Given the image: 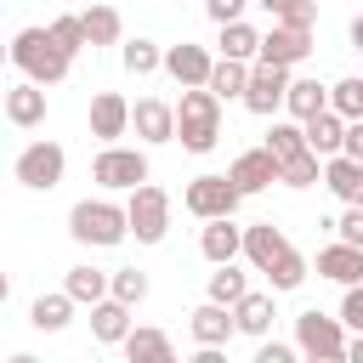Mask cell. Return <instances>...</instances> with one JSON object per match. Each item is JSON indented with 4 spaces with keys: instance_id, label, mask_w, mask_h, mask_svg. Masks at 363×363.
I'll use <instances>...</instances> for the list:
<instances>
[{
    "instance_id": "cell-1",
    "label": "cell",
    "mask_w": 363,
    "mask_h": 363,
    "mask_svg": "<svg viewBox=\"0 0 363 363\" xmlns=\"http://www.w3.org/2000/svg\"><path fill=\"white\" fill-rule=\"evenodd\" d=\"M176 142L187 153H210L221 142V96L210 85H182V102H176Z\"/></svg>"
},
{
    "instance_id": "cell-43",
    "label": "cell",
    "mask_w": 363,
    "mask_h": 363,
    "mask_svg": "<svg viewBox=\"0 0 363 363\" xmlns=\"http://www.w3.org/2000/svg\"><path fill=\"white\" fill-rule=\"evenodd\" d=\"M295 352H301V346H289V340H261L255 363H295Z\"/></svg>"
},
{
    "instance_id": "cell-19",
    "label": "cell",
    "mask_w": 363,
    "mask_h": 363,
    "mask_svg": "<svg viewBox=\"0 0 363 363\" xmlns=\"http://www.w3.org/2000/svg\"><path fill=\"white\" fill-rule=\"evenodd\" d=\"M323 187H329L340 204H363V159L329 153V159H323Z\"/></svg>"
},
{
    "instance_id": "cell-6",
    "label": "cell",
    "mask_w": 363,
    "mask_h": 363,
    "mask_svg": "<svg viewBox=\"0 0 363 363\" xmlns=\"http://www.w3.org/2000/svg\"><path fill=\"white\" fill-rule=\"evenodd\" d=\"M62 170H68V153H62V142H51V136L28 142V147L11 159V176H17L28 193H51V187L62 182Z\"/></svg>"
},
{
    "instance_id": "cell-4",
    "label": "cell",
    "mask_w": 363,
    "mask_h": 363,
    "mask_svg": "<svg viewBox=\"0 0 363 363\" xmlns=\"http://www.w3.org/2000/svg\"><path fill=\"white\" fill-rule=\"evenodd\" d=\"M295 346H301V357H312V363H340V357H346V318H329V312L306 306V312L295 318Z\"/></svg>"
},
{
    "instance_id": "cell-27",
    "label": "cell",
    "mask_w": 363,
    "mask_h": 363,
    "mask_svg": "<svg viewBox=\"0 0 363 363\" xmlns=\"http://www.w3.org/2000/svg\"><path fill=\"white\" fill-rule=\"evenodd\" d=\"M250 68L255 62H238V57H216V68H210V91L227 102V96H238L244 102V91H250Z\"/></svg>"
},
{
    "instance_id": "cell-12",
    "label": "cell",
    "mask_w": 363,
    "mask_h": 363,
    "mask_svg": "<svg viewBox=\"0 0 363 363\" xmlns=\"http://www.w3.org/2000/svg\"><path fill=\"white\" fill-rule=\"evenodd\" d=\"M130 130L159 147V142H176V102H159V96H136L130 102Z\"/></svg>"
},
{
    "instance_id": "cell-29",
    "label": "cell",
    "mask_w": 363,
    "mask_h": 363,
    "mask_svg": "<svg viewBox=\"0 0 363 363\" xmlns=\"http://www.w3.org/2000/svg\"><path fill=\"white\" fill-rule=\"evenodd\" d=\"M216 45H221V57L255 62V57H261V28H250L244 17H238V23H221V40H216Z\"/></svg>"
},
{
    "instance_id": "cell-38",
    "label": "cell",
    "mask_w": 363,
    "mask_h": 363,
    "mask_svg": "<svg viewBox=\"0 0 363 363\" xmlns=\"http://www.w3.org/2000/svg\"><path fill=\"white\" fill-rule=\"evenodd\" d=\"M255 6H261L272 23H306V28L318 23V0H255Z\"/></svg>"
},
{
    "instance_id": "cell-7",
    "label": "cell",
    "mask_w": 363,
    "mask_h": 363,
    "mask_svg": "<svg viewBox=\"0 0 363 363\" xmlns=\"http://www.w3.org/2000/svg\"><path fill=\"white\" fill-rule=\"evenodd\" d=\"M182 204H187V216H199V221L238 216V204H244V187H238L233 176H216V170H204V176H193V182H187Z\"/></svg>"
},
{
    "instance_id": "cell-21",
    "label": "cell",
    "mask_w": 363,
    "mask_h": 363,
    "mask_svg": "<svg viewBox=\"0 0 363 363\" xmlns=\"http://www.w3.org/2000/svg\"><path fill=\"white\" fill-rule=\"evenodd\" d=\"M91 335H96L102 346H125V335H130V301L102 295V301L91 306Z\"/></svg>"
},
{
    "instance_id": "cell-15",
    "label": "cell",
    "mask_w": 363,
    "mask_h": 363,
    "mask_svg": "<svg viewBox=\"0 0 363 363\" xmlns=\"http://www.w3.org/2000/svg\"><path fill=\"white\" fill-rule=\"evenodd\" d=\"M6 119H11L17 130H34V125H45V85L23 74V79L6 91Z\"/></svg>"
},
{
    "instance_id": "cell-20",
    "label": "cell",
    "mask_w": 363,
    "mask_h": 363,
    "mask_svg": "<svg viewBox=\"0 0 363 363\" xmlns=\"http://www.w3.org/2000/svg\"><path fill=\"white\" fill-rule=\"evenodd\" d=\"M284 250H289V238H284L278 221H255V227H244V261H250L255 272H267Z\"/></svg>"
},
{
    "instance_id": "cell-44",
    "label": "cell",
    "mask_w": 363,
    "mask_h": 363,
    "mask_svg": "<svg viewBox=\"0 0 363 363\" xmlns=\"http://www.w3.org/2000/svg\"><path fill=\"white\" fill-rule=\"evenodd\" d=\"M340 153L363 159V119H346V147H340Z\"/></svg>"
},
{
    "instance_id": "cell-14",
    "label": "cell",
    "mask_w": 363,
    "mask_h": 363,
    "mask_svg": "<svg viewBox=\"0 0 363 363\" xmlns=\"http://www.w3.org/2000/svg\"><path fill=\"white\" fill-rule=\"evenodd\" d=\"M210 68H216V57H210L204 45H193V40L164 45V74H170L176 85H210Z\"/></svg>"
},
{
    "instance_id": "cell-25",
    "label": "cell",
    "mask_w": 363,
    "mask_h": 363,
    "mask_svg": "<svg viewBox=\"0 0 363 363\" xmlns=\"http://www.w3.org/2000/svg\"><path fill=\"white\" fill-rule=\"evenodd\" d=\"M125 357H130V363H170L176 346H170L164 329H130V335H125Z\"/></svg>"
},
{
    "instance_id": "cell-17",
    "label": "cell",
    "mask_w": 363,
    "mask_h": 363,
    "mask_svg": "<svg viewBox=\"0 0 363 363\" xmlns=\"http://www.w3.org/2000/svg\"><path fill=\"white\" fill-rule=\"evenodd\" d=\"M199 255H204L210 267H221V261H238V255H244V227H233V216H216V221H204V233H199Z\"/></svg>"
},
{
    "instance_id": "cell-30",
    "label": "cell",
    "mask_w": 363,
    "mask_h": 363,
    "mask_svg": "<svg viewBox=\"0 0 363 363\" xmlns=\"http://www.w3.org/2000/svg\"><path fill=\"white\" fill-rule=\"evenodd\" d=\"M233 312H238V335H255V340H267V329H272V318H278V312H272V295H255V289H250Z\"/></svg>"
},
{
    "instance_id": "cell-45",
    "label": "cell",
    "mask_w": 363,
    "mask_h": 363,
    "mask_svg": "<svg viewBox=\"0 0 363 363\" xmlns=\"http://www.w3.org/2000/svg\"><path fill=\"white\" fill-rule=\"evenodd\" d=\"M346 363H363V329H352V340H346Z\"/></svg>"
},
{
    "instance_id": "cell-23",
    "label": "cell",
    "mask_w": 363,
    "mask_h": 363,
    "mask_svg": "<svg viewBox=\"0 0 363 363\" xmlns=\"http://www.w3.org/2000/svg\"><path fill=\"white\" fill-rule=\"evenodd\" d=\"M62 289H68L79 306H96L102 295H113V272H102V267H91V261H79V267H68Z\"/></svg>"
},
{
    "instance_id": "cell-24",
    "label": "cell",
    "mask_w": 363,
    "mask_h": 363,
    "mask_svg": "<svg viewBox=\"0 0 363 363\" xmlns=\"http://www.w3.org/2000/svg\"><path fill=\"white\" fill-rule=\"evenodd\" d=\"M74 295L68 289H57V295H40L34 306H28V323L40 329V335H57V329H68V318H74Z\"/></svg>"
},
{
    "instance_id": "cell-3",
    "label": "cell",
    "mask_w": 363,
    "mask_h": 363,
    "mask_svg": "<svg viewBox=\"0 0 363 363\" xmlns=\"http://www.w3.org/2000/svg\"><path fill=\"white\" fill-rule=\"evenodd\" d=\"M68 233L74 244H91V250H113L130 238V210L113 204V199H79L68 210Z\"/></svg>"
},
{
    "instance_id": "cell-40",
    "label": "cell",
    "mask_w": 363,
    "mask_h": 363,
    "mask_svg": "<svg viewBox=\"0 0 363 363\" xmlns=\"http://www.w3.org/2000/svg\"><path fill=\"white\" fill-rule=\"evenodd\" d=\"M335 238L363 250V204H346V216H335Z\"/></svg>"
},
{
    "instance_id": "cell-16",
    "label": "cell",
    "mask_w": 363,
    "mask_h": 363,
    "mask_svg": "<svg viewBox=\"0 0 363 363\" xmlns=\"http://www.w3.org/2000/svg\"><path fill=\"white\" fill-rule=\"evenodd\" d=\"M130 130V102L119 91H96L91 96V136L96 142H119Z\"/></svg>"
},
{
    "instance_id": "cell-5",
    "label": "cell",
    "mask_w": 363,
    "mask_h": 363,
    "mask_svg": "<svg viewBox=\"0 0 363 363\" xmlns=\"http://www.w3.org/2000/svg\"><path fill=\"white\" fill-rule=\"evenodd\" d=\"M91 182L102 193H130L147 182V153L142 147H119V142H102V153L91 159Z\"/></svg>"
},
{
    "instance_id": "cell-39",
    "label": "cell",
    "mask_w": 363,
    "mask_h": 363,
    "mask_svg": "<svg viewBox=\"0 0 363 363\" xmlns=\"http://www.w3.org/2000/svg\"><path fill=\"white\" fill-rule=\"evenodd\" d=\"M113 295H119V301H130V306H142V301H147V272L119 267V272H113Z\"/></svg>"
},
{
    "instance_id": "cell-8",
    "label": "cell",
    "mask_w": 363,
    "mask_h": 363,
    "mask_svg": "<svg viewBox=\"0 0 363 363\" xmlns=\"http://www.w3.org/2000/svg\"><path fill=\"white\" fill-rule=\"evenodd\" d=\"M125 210H130V238L136 244H164V233H170V193L164 187H153V182L130 187Z\"/></svg>"
},
{
    "instance_id": "cell-36",
    "label": "cell",
    "mask_w": 363,
    "mask_h": 363,
    "mask_svg": "<svg viewBox=\"0 0 363 363\" xmlns=\"http://www.w3.org/2000/svg\"><path fill=\"white\" fill-rule=\"evenodd\" d=\"M323 182V153H295V159H284V187H318Z\"/></svg>"
},
{
    "instance_id": "cell-26",
    "label": "cell",
    "mask_w": 363,
    "mask_h": 363,
    "mask_svg": "<svg viewBox=\"0 0 363 363\" xmlns=\"http://www.w3.org/2000/svg\"><path fill=\"white\" fill-rule=\"evenodd\" d=\"M85 28H91V51L96 45H125V17L113 6H102V0L85 6Z\"/></svg>"
},
{
    "instance_id": "cell-9",
    "label": "cell",
    "mask_w": 363,
    "mask_h": 363,
    "mask_svg": "<svg viewBox=\"0 0 363 363\" xmlns=\"http://www.w3.org/2000/svg\"><path fill=\"white\" fill-rule=\"evenodd\" d=\"M289 68L284 62H261L255 57V68H250V91H244V108L250 113H261V119H272L278 108H284V96H289Z\"/></svg>"
},
{
    "instance_id": "cell-46",
    "label": "cell",
    "mask_w": 363,
    "mask_h": 363,
    "mask_svg": "<svg viewBox=\"0 0 363 363\" xmlns=\"http://www.w3.org/2000/svg\"><path fill=\"white\" fill-rule=\"evenodd\" d=\"M352 45H357V51H363V11H357V17H352Z\"/></svg>"
},
{
    "instance_id": "cell-42",
    "label": "cell",
    "mask_w": 363,
    "mask_h": 363,
    "mask_svg": "<svg viewBox=\"0 0 363 363\" xmlns=\"http://www.w3.org/2000/svg\"><path fill=\"white\" fill-rule=\"evenodd\" d=\"M340 318H346V329H363V284H346V295H340Z\"/></svg>"
},
{
    "instance_id": "cell-33",
    "label": "cell",
    "mask_w": 363,
    "mask_h": 363,
    "mask_svg": "<svg viewBox=\"0 0 363 363\" xmlns=\"http://www.w3.org/2000/svg\"><path fill=\"white\" fill-rule=\"evenodd\" d=\"M244 295H250V278H244L233 261H221V267L210 272V301H221V306H238Z\"/></svg>"
},
{
    "instance_id": "cell-37",
    "label": "cell",
    "mask_w": 363,
    "mask_h": 363,
    "mask_svg": "<svg viewBox=\"0 0 363 363\" xmlns=\"http://www.w3.org/2000/svg\"><path fill=\"white\" fill-rule=\"evenodd\" d=\"M329 108H335V113H346V119H363V74L335 79V85H329Z\"/></svg>"
},
{
    "instance_id": "cell-35",
    "label": "cell",
    "mask_w": 363,
    "mask_h": 363,
    "mask_svg": "<svg viewBox=\"0 0 363 363\" xmlns=\"http://www.w3.org/2000/svg\"><path fill=\"white\" fill-rule=\"evenodd\" d=\"M267 147H272L278 159H295V153H306V125H301V119H272V130H267Z\"/></svg>"
},
{
    "instance_id": "cell-41",
    "label": "cell",
    "mask_w": 363,
    "mask_h": 363,
    "mask_svg": "<svg viewBox=\"0 0 363 363\" xmlns=\"http://www.w3.org/2000/svg\"><path fill=\"white\" fill-rule=\"evenodd\" d=\"M244 6H250V0H204V17L221 28V23H238V17H244Z\"/></svg>"
},
{
    "instance_id": "cell-13",
    "label": "cell",
    "mask_w": 363,
    "mask_h": 363,
    "mask_svg": "<svg viewBox=\"0 0 363 363\" xmlns=\"http://www.w3.org/2000/svg\"><path fill=\"white\" fill-rule=\"evenodd\" d=\"M187 329H193V340H199V346H227V340L238 335V312H233V306H221V301H204V306H193V312H187Z\"/></svg>"
},
{
    "instance_id": "cell-2",
    "label": "cell",
    "mask_w": 363,
    "mask_h": 363,
    "mask_svg": "<svg viewBox=\"0 0 363 363\" xmlns=\"http://www.w3.org/2000/svg\"><path fill=\"white\" fill-rule=\"evenodd\" d=\"M11 62H17V74H28V79H40V85H57V79H68L74 51H62L57 34L34 23V28H17V34H11Z\"/></svg>"
},
{
    "instance_id": "cell-32",
    "label": "cell",
    "mask_w": 363,
    "mask_h": 363,
    "mask_svg": "<svg viewBox=\"0 0 363 363\" xmlns=\"http://www.w3.org/2000/svg\"><path fill=\"white\" fill-rule=\"evenodd\" d=\"M119 62H125L130 79H147L153 68H164V51H159L153 40H125V45H119Z\"/></svg>"
},
{
    "instance_id": "cell-28",
    "label": "cell",
    "mask_w": 363,
    "mask_h": 363,
    "mask_svg": "<svg viewBox=\"0 0 363 363\" xmlns=\"http://www.w3.org/2000/svg\"><path fill=\"white\" fill-rule=\"evenodd\" d=\"M329 108V85H318V79H289V96H284V113L289 119H312V113H323Z\"/></svg>"
},
{
    "instance_id": "cell-11",
    "label": "cell",
    "mask_w": 363,
    "mask_h": 363,
    "mask_svg": "<svg viewBox=\"0 0 363 363\" xmlns=\"http://www.w3.org/2000/svg\"><path fill=\"white\" fill-rule=\"evenodd\" d=\"M306 57H312V28H306V23H272V28L261 34V62L295 68V62H306Z\"/></svg>"
},
{
    "instance_id": "cell-31",
    "label": "cell",
    "mask_w": 363,
    "mask_h": 363,
    "mask_svg": "<svg viewBox=\"0 0 363 363\" xmlns=\"http://www.w3.org/2000/svg\"><path fill=\"white\" fill-rule=\"evenodd\" d=\"M267 284H272V295H289V289H301V284H306V255L289 244V250H284V255L267 267Z\"/></svg>"
},
{
    "instance_id": "cell-10",
    "label": "cell",
    "mask_w": 363,
    "mask_h": 363,
    "mask_svg": "<svg viewBox=\"0 0 363 363\" xmlns=\"http://www.w3.org/2000/svg\"><path fill=\"white\" fill-rule=\"evenodd\" d=\"M227 176H233V182L244 187V199H250V193H261V187L284 182V159H278V153L261 142V147H244V153L227 164Z\"/></svg>"
},
{
    "instance_id": "cell-34",
    "label": "cell",
    "mask_w": 363,
    "mask_h": 363,
    "mask_svg": "<svg viewBox=\"0 0 363 363\" xmlns=\"http://www.w3.org/2000/svg\"><path fill=\"white\" fill-rule=\"evenodd\" d=\"M45 28H51V34H57V45H62V51H74V57H79V51L91 45V28H85V11H62V17H51Z\"/></svg>"
},
{
    "instance_id": "cell-18",
    "label": "cell",
    "mask_w": 363,
    "mask_h": 363,
    "mask_svg": "<svg viewBox=\"0 0 363 363\" xmlns=\"http://www.w3.org/2000/svg\"><path fill=\"white\" fill-rule=\"evenodd\" d=\"M318 278H329V284H363V250L357 244H346V238H335V244H323L318 250Z\"/></svg>"
},
{
    "instance_id": "cell-22",
    "label": "cell",
    "mask_w": 363,
    "mask_h": 363,
    "mask_svg": "<svg viewBox=\"0 0 363 363\" xmlns=\"http://www.w3.org/2000/svg\"><path fill=\"white\" fill-rule=\"evenodd\" d=\"M306 125V147L312 153H340L346 147V113H335V108H323V113H312V119H301Z\"/></svg>"
}]
</instances>
